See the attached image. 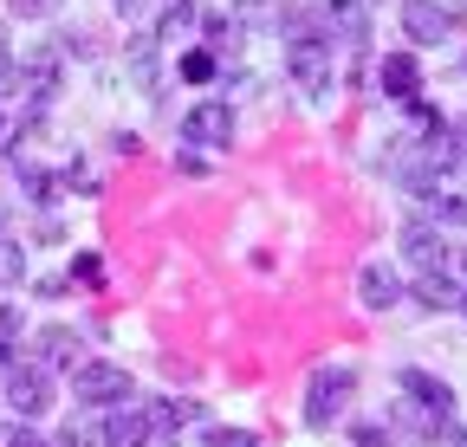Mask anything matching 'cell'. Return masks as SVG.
Returning <instances> with one entry per match:
<instances>
[{
    "label": "cell",
    "instance_id": "11",
    "mask_svg": "<svg viewBox=\"0 0 467 447\" xmlns=\"http://www.w3.org/2000/svg\"><path fill=\"white\" fill-rule=\"evenodd\" d=\"M416 214L429 220V228H441V234H448V228H467V169H454V176H448Z\"/></svg>",
    "mask_w": 467,
    "mask_h": 447
},
{
    "label": "cell",
    "instance_id": "2",
    "mask_svg": "<svg viewBox=\"0 0 467 447\" xmlns=\"http://www.w3.org/2000/svg\"><path fill=\"white\" fill-rule=\"evenodd\" d=\"M72 389H78V409H124L130 402V370L104 363V357H85L72 370Z\"/></svg>",
    "mask_w": 467,
    "mask_h": 447
},
{
    "label": "cell",
    "instance_id": "1",
    "mask_svg": "<svg viewBox=\"0 0 467 447\" xmlns=\"http://www.w3.org/2000/svg\"><path fill=\"white\" fill-rule=\"evenodd\" d=\"M350 389H358V370H350V363H325V370L306 382V422H312L318 434L337 428V415L350 409Z\"/></svg>",
    "mask_w": 467,
    "mask_h": 447
},
{
    "label": "cell",
    "instance_id": "34",
    "mask_svg": "<svg viewBox=\"0 0 467 447\" xmlns=\"http://www.w3.org/2000/svg\"><path fill=\"white\" fill-rule=\"evenodd\" d=\"M454 137H461V149H467V117H461V124H454Z\"/></svg>",
    "mask_w": 467,
    "mask_h": 447
},
{
    "label": "cell",
    "instance_id": "16",
    "mask_svg": "<svg viewBox=\"0 0 467 447\" xmlns=\"http://www.w3.org/2000/svg\"><path fill=\"white\" fill-rule=\"evenodd\" d=\"M409 292H416L429 311H448V305H461V286H454V272H416V286H409Z\"/></svg>",
    "mask_w": 467,
    "mask_h": 447
},
{
    "label": "cell",
    "instance_id": "24",
    "mask_svg": "<svg viewBox=\"0 0 467 447\" xmlns=\"http://www.w3.org/2000/svg\"><path fill=\"white\" fill-rule=\"evenodd\" d=\"M227 46H241V20H234V14L208 20V52H227Z\"/></svg>",
    "mask_w": 467,
    "mask_h": 447
},
{
    "label": "cell",
    "instance_id": "29",
    "mask_svg": "<svg viewBox=\"0 0 467 447\" xmlns=\"http://www.w3.org/2000/svg\"><path fill=\"white\" fill-rule=\"evenodd\" d=\"M14 14H20V20H46V14H52V0H14Z\"/></svg>",
    "mask_w": 467,
    "mask_h": 447
},
{
    "label": "cell",
    "instance_id": "25",
    "mask_svg": "<svg viewBox=\"0 0 467 447\" xmlns=\"http://www.w3.org/2000/svg\"><path fill=\"white\" fill-rule=\"evenodd\" d=\"M350 441H358V447H396L389 422H358V428H350Z\"/></svg>",
    "mask_w": 467,
    "mask_h": 447
},
{
    "label": "cell",
    "instance_id": "15",
    "mask_svg": "<svg viewBox=\"0 0 467 447\" xmlns=\"http://www.w3.org/2000/svg\"><path fill=\"white\" fill-rule=\"evenodd\" d=\"M377 85H383L389 97H402V104H409V97H422V66L409 59V52H389V59L377 66Z\"/></svg>",
    "mask_w": 467,
    "mask_h": 447
},
{
    "label": "cell",
    "instance_id": "4",
    "mask_svg": "<svg viewBox=\"0 0 467 447\" xmlns=\"http://www.w3.org/2000/svg\"><path fill=\"white\" fill-rule=\"evenodd\" d=\"M402 259L416 266V272H454V247L441 228H429L422 214H409L402 220Z\"/></svg>",
    "mask_w": 467,
    "mask_h": 447
},
{
    "label": "cell",
    "instance_id": "3",
    "mask_svg": "<svg viewBox=\"0 0 467 447\" xmlns=\"http://www.w3.org/2000/svg\"><path fill=\"white\" fill-rule=\"evenodd\" d=\"M46 376H52V370H39L33 357L14 363L7 376H0V402H7L14 422H39V415L52 409V382H46Z\"/></svg>",
    "mask_w": 467,
    "mask_h": 447
},
{
    "label": "cell",
    "instance_id": "6",
    "mask_svg": "<svg viewBox=\"0 0 467 447\" xmlns=\"http://www.w3.org/2000/svg\"><path fill=\"white\" fill-rule=\"evenodd\" d=\"M33 363L72 376V370L85 363V330H72V324H39V330H33Z\"/></svg>",
    "mask_w": 467,
    "mask_h": 447
},
{
    "label": "cell",
    "instance_id": "18",
    "mask_svg": "<svg viewBox=\"0 0 467 447\" xmlns=\"http://www.w3.org/2000/svg\"><path fill=\"white\" fill-rule=\"evenodd\" d=\"M175 72H182V85H214L221 78V59H214L208 46H195V52H182V66H175Z\"/></svg>",
    "mask_w": 467,
    "mask_h": 447
},
{
    "label": "cell",
    "instance_id": "26",
    "mask_svg": "<svg viewBox=\"0 0 467 447\" xmlns=\"http://www.w3.org/2000/svg\"><path fill=\"white\" fill-rule=\"evenodd\" d=\"M58 447H104V428H85L78 415L66 422V434H58Z\"/></svg>",
    "mask_w": 467,
    "mask_h": 447
},
{
    "label": "cell",
    "instance_id": "30",
    "mask_svg": "<svg viewBox=\"0 0 467 447\" xmlns=\"http://www.w3.org/2000/svg\"><path fill=\"white\" fill-rule=\"evenodd\" d=\"M33 292H39V299H66V292H72V279H39Z\"/></svg>",
    "mask_w": 467,
    "mask_h": 447
},
{
    "label": "cell",
    "instance_id": "36",
    "mask_svg": "<svg viewBox=\"0 0 467 447\" xmlns=\"http://www.w3.org/2000/svg\"><path fill=\"white\" fill-rule=\"evenodd\" d=\"M461 311H467V286H461Z\"/></svg>",
    "mask_w": 467,
    "mask_h": 447
},
{
    "label": "cell",
    "instance_id": "20",
    "mask_svg": "<svg viewBox=\"0 0 467 447\" xmlns=\"http://www.w3.org/2000/svg\"><path fill=\"white\" fill-rule=\"evenodd\" d=\"M20 195H33V201H52V195H58L52 169H39V162H20Z\"/></svg>",
    "mask_w": 467,
    "mask_h": 447
},
{
    "label": "cell",
    "instance_id": "31",
    "mask_svg": "<svg viewBox=\"0 0 467 447\" xmlns=\"http://www.w3.org/2000/svg\"><path fill=\"white\" fill-rule=\"evenodd\" d=\"M14 357H20V338H0V376L14 370Z\"/></svg>",
    "mask_w": 467,
    "mask_h": 447
},
{
    "label": "cell",
    "instance_id": "14",
    "mask_svg": "<svg viewBox=\"0 0 467 447\" xmlns=\"http://www.w3.org/2000/svg\"><path fill=\"white\" fill-rule=\"evenodd\" d=\"M396 382H402L409 402H422V409H435V415H454V389H448L441 376H429V370H402Z\"/></svg>",
    "mask_w": 467,
    "mask_h": 447
},
{
    "label": "cell",
    "instance_id": "33",
    "mask_svg": "<svg viewBox=\"0 0 467 447\" xmlns=\"http://www.w3.org/2000/svg\"><path fill=\"white\" fill-rule=\"evenodd\" d=\"M117 14H124V20H130V14H137V0H117Z\"/></svg>",
    "mask_w": 467,
    "mask_h": 447
},
{
    "label": "cell",
    "instance_id": "9",
    "mask_svg": "<svg viewBox=\"0 0 467 447\" xmlns=\"http://www.w3.org/2000/svg\"><path fill=\"white\" fill-rule=\"evenodd\" d=\"M402 33H409V46H441V39H454V7L448 0H409Z\"/></svg>",
    "mask_w": 467,
    "mask_h": 447
},
{
    "label": "cell",
    "instance_id": "7",
    "mask_svg": "<svg viewBox=\"0 0 467 447\" xmlns=\"http://www.w3.org/2000/svg\"><path fill=\"white\" fill-rule=\"evenodd\" d=\"M143 409H150V434H156V441H182L189 428H208V415H202L195 396H156V402H143Z\"/></svg>",
    "mask_w": 467,
    "mask_h": 447
},
{
    "label": "cell",
    "instance_id": "19",
    "mask_svg": "<svg viewBox=\"0 0 467 447\" xmlns=\"http://www.w3.org/2000/svg\"><path fill=\"white\" fill-rule=\"evenodd\" d=\"M402 117H409V130H416V137H429V130H441V124H448L429 97H409V104H402Z\"/></svg>",
    "mask_w": 467,
    "mask_h": 447
},
{
    "label": "cell",
    "instance_id": "10",
    "mask_svg": "<svg viewBox=\"0 0 467 447\" xmlns=\"http://www.w3.org/2000/svg\"><path fill=\"white\" fill-rule=\"evenodd\" d=\"M58 85H66V72H58V52H52V46H39V52H26V59H20V91L33 97L26 110H46V104L58 97Z\"/></svg>",
    "mask_w": 467,
    "mask_h": 447
},
{
    "label": "cell",
    "instance_id": "5",
    "mask_svg": "<svg viewBox=\"0 0 467 447\" xmlns=\"http://www.w3.org/2000/svg\"><path fill=\"white\" fill-rule=\"evenodd\" d=\"M182 143H189V149H227V143H234V104L202 97L189 117H182Z\"/></svg>",
    "mask_w": 467,
    "mask_h": 447
},
{
    "label": "cell",
    "instance_id": "28",
    "mask_svg": "<svg viewBox=\"0 0 467 447\" xmlns=\"http://www.w3.org/2000/svg\"><path fill=\"white\" fill-rule=\"evenodd\" d=\"M33 240H39V247H52V240H66V228H58V214H39V220H33Z\"/></svg>",
    "mask_w": 467,
    "mask_h": 447
},
{
    "label": "cell",
    "instance_id": "32",
    "mask_svg": "<svg viewBox=\"0 0 467 447\" xmlns=\"http://www.w3.org/2000/svg\"><path fill=\"white\" fill-rule=\"evenodd\" d=\"M14 137H20V124L7 117V110H0V149H14Z\"/></svg>",
    "mask_w": 467,
    "mask_h": 447
},
{
    "label": "cell",
    "instance_id": "21",
    "mask_svg": "<svg viewBox=\"0 0 467 447\" xmlns=\"http://www.w3.org/2000/svg\"><path fill=\"white\" fill-rule=\"evenodd\" d=\"M0 286H26V247L0 240Z\"/></svg>",
    "mask_w": 467,
    "mask_h": 447
},
{
    "label": "cell",
    "instance_id": "8",
    "mask_svg": "<svg viewBox=\"0 0 467 447\" xmlns=\"http://www.w3.org/2000/svg\"><path fill=\"white\" fill-rule=\"evenodd\" d=\"M331 72H337L331 46H285V78L299 85V91L325 97V91H331Z\"/></svg>",
    "mask_w": 467,
    "mask_h": 447
},
{
    "label": "cell",
    "instance_id": "27",
    "mask_svg": "<svg viewBox=\"0 0 467 447\" xmlns=\"http://www.w3.org/2000/svg\"><path fill=\"white\" fill-rule=\"evenodd\" d=\"M202 441H208V447H260V441H254L247 428H208Z\"/></svg>",
    "mask_w": 467,
    "mask_h": 447
},
{
    "label": "cell",
    "instance_id": "23",
    "mask_svg": "<svg viewBox=\"0 0 467 447\" xmlns=\"http://www.w3.org/2000/svg\"><path fill=\"white\" fill-rule=\"evenodd\" d=\"M66 279H72V286H104V253H78Z\"/></svg>",
    "mask_w": 467,
    "mask_h": 447
},
{
    "label": "cell",
    "instance_id": "35",
    "mask_svg": "<svg viewBox=\"0 0 467 447\" xmlns=\"http://www.w3.org/2000/svg\"><path fill=\"white\" fill-rule=\"evenodd\" d=\"M358 7H364V14H370V7H377V0H358Z\"/></svg>",
    "mask_w": 467,
    "mask_h": 447
},
{
    "label": "cell",
    "instance_id": "17",
    "mask_svg": "<svg viewBox=\"0 0 467 447\" xmlns=\"http://www.w3.org/2000/svg\"><path fill=\"white\" fill-rule=\"evenodd\" d=\"M156 52H162V33H156V26H143V33L130 39V72H137L143 85H156Z\"/></svg>",
    "mask_w": 467,
    "mask_h": 447
},
{
    "label": "cell",
    "instance_id": "12",
    "mask_svg": "<svg viewBox=\"0 0 467 447\" xmlns=\"http://www.w3.org/2000/svg\"><path fill=\"white\" fill-rule=\"evenodd\" d=\"M156 434H150V409H110L104 415V447H150Z\"/></svg>",
    "mask_w": 467,
    "mask_h": 447
},
{
    "label": "cell",
    "instance_id": "22",
    "mask_svg": "<svg viewBox=\"0 0 467 447\" xmlns=\"http://www.w3.org/2000/svg\"><path fill=\"white\" fill-rule=\"evenodd\" d=\"M182 26H195V0H169V7H162V39H175V33H182Z\"/></svg>",
    "mask_w": 467,
    "mask_h": 447
},
{
    "label": "cell",
    "instance_id": "13",
    "mask_svg": "<svg viewBox=\"0 0 467 447\" xmlns=\"http://www.w3.org/2000/svg\"><path fill=\"white\" fill-rule=\"evenodd\" d=\"M358 299H364V311H389L396 299H402V279H396V266H364L358 272Z\"/></svg>",
    "mask_w": 467,
    "mask_h": 447
}]
</instances>
